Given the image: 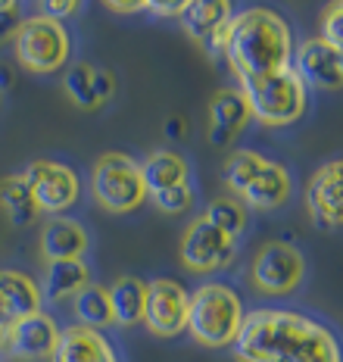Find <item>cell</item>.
Returning <instances> with one entry per match:
<instances>
[{
	"instance_id": "27",
	"label": "cell",
	"mask_w": 343,
	"mask_h": 362,
	"mask_svg": "<svg viewBox=\"0 0 343 362\" xmlns=\"http://www.w3.org/2000/svg\"><path fill=\"white\" fill-rule=\"evenodd\" d=\"M265 156L259 153V150H234V153L225 160V169H222V178H225L231 197H234L237 191H241L243 185L253 178V172L263 165Z\"/></svg>"
},
{
	"instance_id": "9",
	"label": "cell",
	"mask_w": 343,
	"mask_h": 362,
	"mask_svg": "<svg viewBox=\"0 0 343 362\" xmlns=\"http://www.w3.org/2000/svg\"><path fill=\"white\" fill-rule=\"evenodd\" d=\"M32 200L38 206V213H50V216H63L66 209H72L78 203L81 194V181L76 175V169L56 160H35L22 172Z\"/></svg>"
},
{
	"instance_id": "38",
	"label": "cell",
	"mask_w": 343,
	"mask_h": 362,
	"mask_svg": "<svg viewBox=\"0 0 343 362\" xmlns=\"http://www.w3.org/2000/svg\"><path fill=\"white\" fill-rule=\"evenodd\" d=\"M340 69H343V54H340Z\"/></svg>"
},
{
	"instance_id": "23",
	"label": "cell",
	"mask_w": 343,
	"mask_h": 362,
	"mask_svg": "<svg viewBox=\"0 0 343 362\" xmlns=\"http://www.w3.org/2000/svg\"><path fill=\"white\" fill-rule=\"evenodd\" d=\"M0 206H4L6 218L16 228H25V225H32L38 218V206H35L32 191H28L22 175H6L0 181Z\"/></svg>"
},
{
	"instance_id": "37",
	"label": "cell",
	"mask_w": 343,
	"mask_h": 362,
	"mask_svg": "<svg viewBox=\"0 0 343 362\" xmlns=\"http://www.w3.org/2000/svg\"><path fill=\"white\" fill-rule=\"evenodd\" d=\"M6 88H13V72L6 66H0V90H6Z\"/></svg>"
},
{
	"instance_id": "29",
	"label": "cell",
	"mask_w": 343,
	"mask_h": 362,
	"mask_svg": "<svg viewBox=\"0 0 343 362\" xmlns=\"http://www.w3.org/2000/svg\"><path fill=\"white\" fill-rule=\"evenodd\" d=\"M322 41L331 44L337 54H343V0L340 4H331L325 10V16H322Z\"/></svg>"
},
{
	"instance_id": "18",
	"label": "cell",
	"mask_w": 343,
	"mask_h": 362,
	"mask_svg": "<svg viewBox=\"0 0 343 362\" xmlns=\"http://www.w3.org/2000/svg\"><path fill=\"white\" fill-rule=\"evenodd\" d=\"M178 19H181L184 32H188L200 47H206V44L228 25L231 4L228 0H184V13Z\"/></svg>"
},
{
	"instance_id": "34",
	"label": "cell",
	"mask_w": 343,
	"mask_h": 362,
	"mask_svg": "<svg viewBox=\"0 0 343 362\" xmlns=\"http://www.w3.org/2000/svg\"><path fill=\"white\" fill-rule=\"evenodd\" d=\"M109 10L113 13H140V10H147V0H109Z\"/></svg>"
},
{
	"instance_id": "14",
	"label": "cell",
	"mask_w": 343,
	"mask_h": 362,
	"mask_svg": "<svg viewBox=\"0 0 343 362\" xmlns=\"http://www.w3.org/2000/svg\"><path fill=\"white\" fill-rule=\"evenodd\" d=\"M59 331L56 322L50 319L47 313L38 315H28V319H19L16 325L6 331V344L4 353L16 359H44V356H54L56 344H59Z\"/></svg>"
},
{
	"instance_id": "32",
	"label": "cell",
	"mask_w": 343,
	"mask_h": 362,
	"mask_svg": "<svg viewBox=\"0 0 343 362\" xmlns=\"http://www.w3.org/2000/svg\"><path fill=\"white\" fill-rule=\"evenodd\" d=\"M44 16H50V19H56V22H63V19H69V16H76L78 13V0H44Z\"/></svg>"
},
{
	"instance_id": "35",
	"label": "cell",
	"mask_w": 343,
	"mask_h": 362,
	"mask_svg": "<svg viewBox=\"0 0 343 362\" xmlns=\"http://www.w3.org/2000/svg\"><path fill=\"white\" fill-rule=\"evenodd\" d=\"M13 325H16V319H13V313L6 309L4 297H0V350H4V344H6V331H10Z\"/></svg>"
},
{
	"instance_id": "7",
	"label": "cell",
	"mask_w": 343,
	"mask_h": 362,
	"mask_svg": "<svg viewBox=\"0 0 343 362\" xmlns=\"http://www.w3.org/2000/svg\"><path fill=\"white\" fill-rule=\"evenodd\" d=\"M306 256L290 240H265L250 262L253 288L265 297H287L303 284Z\"/></svg>"
},
{
	"instance_id": "28",
	"label": "cell",
	"mask_w": 343,
	"mask_h": 362,
	"mask_svg": "<svg viewBox=\"0 0 343 362\" xmlns=\"http://www.w3.org/2000/svg\"><path fill=\"white\" fill-rule=\"evenodd\" d=\"M150 200L162 209V213L172 216V213H188V209L193 206V200H197V194H193L191 181H184V185H172V187H166V191L150 194Z\"/></svg>"
},
{
	"instance_id": "20",
	"label": "cell",
	"mask_w": 343,
	"mask_h": 362,
	"mask_svg": "<svg viewBox=\"0 0 343 362\" xmlns=\"http://www.w3.org/2000/svg\"><path fill=\"white\" fill-rule=\"evenodd\" d=\"M0 297H4L6 309L13 313V319H28V315L41 313V284L32 281V275L19 269H0Z\"/></svg>"
},
{
	"instance_id": "12",
	"label": "cell",
	"mask_w": 343,
	"mask_h": 362,
	"mask_svg": "<svg viewBox=\"0 0 343 362\" xmlns=\"http://www.w3.org/2000/svg\"><path fill=\"white\" fill-rule=\"evenodd\" d=\"M290 69L303 78L306 88H322V90H340L343 88V69L340 54L322 37H309L300 47H294V63Z\"/></svg>"
},
{
	"instance_id": "13",
	"label": "cell",
	"mask_w": 343,
	"mask_h": 362,
	"mask_svg": "<svg viewBox=\"0 0 343 362\" xmlns=\"http://www.w3.org/2000/svg\"><path fill=\"white\" fill-rule=\"evenodd\" d=\"M290 194H294V178H290L287 165H281V163H275V160L265 156L263 165L253 172V178L234 194V197L241 200L247 209L268 213V209L284 206V203L290 200Z\"/></svg>"
},
{
	"instance_id": "21",
	"label": "cell",
	"mask_w": 343,
	"mask_h": 362,
	"mask_svg": "<svg viewBox=\"0 0 343 362\" xmlns=\"http://www.w3.org/2000/svg\"><path fill=\"white\" fill-rule=\"evenodd\" d=\"M109 306H113V325L131 328L144 322V306H147V281L140 278H119L107 288Z\"/></svg>"
},
{
	"instance_id": "25",
	"label": "cell",
	"mask_w": 343,
	"mask_h": 362,
	"mask_svg": "<svg viewBox=\"0 0 343 362\" xmlns=\"http://www.w3.org/2000/svg\"><path fill=\"white\" fill-rule=\"evenodd\" d=\"M206 222L215 225V228L222 231V235L228 238H241L243 231H247V206H243L237 197H231V194H225V197H215L210 206H206Z\"/></svg>"
},
{
	"instance_id": "6",
	"label": "cell",
	"mask_w": 343,
	"mask_h": 362,
	"mask_svg": "<svg viewBox=\"0 0 343 362\" xmlns=\"http://www.w3.org/2000/svg\"><path fill=\"white\" fill-rule=\"evenodd\" d=\"M13 54H16L22 69L35 75H50L69 63L72 37L63 22L38 13L32 19H22L19 32L13 37Z\"/></svg>"
},
{
	"instance_id": "26",
	"label": "cell",
	"mask_w": 343,
	"mask_h": 362,
	"mask_svg": "<svg viewBox=\"0 0 343 362\" xmlns=\"http://www.w3.org/2000/svg\"><path fill=\"white\" fill-rule=\"evenodd\" d=\"M91 78H94V69L88 63L69 66L66 75H63V90L69 94V100L76 103V107H81V110H97V107H100V103H97V97H94Z\"/></svg>"
},
{
	"instance_id": "4",
	"label": "cell",
	"mask_w": 343,
	"mask_h": 362,
	"mask_svg": "<svg viewBox=\"0 0 343 362\" xmlns=\"http://www.w3.org/2000/svg\"><path fill=\"white\" fill-rule=\"evenodd\" d=\"M250 103V116L265 128H287L300 122L309 107V88L294 69L265 75V78L237 81Z\"/></svg>"
},
{
	"instance_id": "3",
	"label": "cell",
	"mask_w": 343,
	"mask_h": 362,
	"mask_svg": "<svg viewBox=\"0 0 343 362\" xmlns=\"http://www.w3.org/2000/svg\"><path fill=\"white\" fill-rule=\"evenodd\" d=\"M243 319H247V309H243L241 293L231 284L206 281L191 293L188 334L200 346H210V350L234 346L237 334L243 328Z\"/></svg>"
},
{
	"instance_id": "15",
	"label": "cell",
	"mask_w": 343,
	"mask_h": 362,
	"mask_svg": "<svg viewBox=\"0 0 343 362\" xmlns=\"http://www.w3.org/2000/svg\"><path fill=\"white\" fill-rule=\"evenodd\" d=\"M250 103L241 88H219L210 100V144L231 147L250 122Z\"/></svg>"
},
{
	"instance_id": "10",
	"label": "cell",
	"mask_w": 343,
	"mask_h": 362,
	"mask_svg": "<svg viewBox=\"0 0 343 362\" xmlns=\"http://www.w3.org/2000/svg\"><path fill=\"white\" fill-rule=\"evenodd\" d=\"M188 309L191 293L175 278H156L147 281V306H144V325L156 337H175L188 331Z\"/></svg>"
},
{
	"instance_id": "1",
	"label": "cell",
	"mask_w": 343,
	"mask_h": 362,
	"mask_svg": "<svg viewBox=\"0 0 343 362\" xmlns=\"http://www.w3.org/2000/svg\"><path fill=\"white\" fill-rule=\"evenodd\" d=\"M237 362H343L331 325L294 309H253L234 341Z\"/></svg>"
},
{
	"instance_id": "17",
	"label": "cell",
	"mask_w": 343,
	"mask_h": 362,
	"mask_svg": "<svg viewBox=\"0 0 343 362\" xmlns=\"http://www.w3.org/2000/svg\"><path fill=\"white\" fill-rule=\"evenodd\" d=\"M88 244H91V238H88L85 225L76 222V218L54 216L41 228L38 250L44 262H63V259H85Z\"/></svg>"
},
{
	"instance_id": "33",
	"label": "cell",
	"mask_w": 343,
	"mask_h": 362,
	"mask_svg": "<svg viewBox=\"0 0 343 362\" xmlns=\"http://www.w3.org/2000/svg\"><path fill=\"white\" fill-rule=\"evenodd\" d=\"M147 10L162 19H178L184 13V0H147Z\"/></svg>"
},
{
	"instance_id": "36",
	"label": "cell",
	"mask_w": 343,
	"mask_h": 362,
	"mask_svg": "<svg viewBox=\"0 0 343 362\" xmlns=\"http://www.w3.org/2000/svg\"><path fill=\"white\" fill-rule=\"evenodd\" d=\"M166 134L169 138H184V134H188V122H184V119H178V116H172L169 122H166Z\"/></svg>"
},
{
	"instance_id": "24",
	"label": "cell",
	"mask_w": 343,
	"mask_h": 362,
	"mask_svg": "<svg viewBox=\"0 0 343 362\" xmlns=\"http://www.w3.org/2000/svg\"><path fill=\"white\" fill-rule=\"evenodd\" d=\"M72 303H76L72 309H76V315H78V325L94 328V331L113 325V306H109V293H107L103 284L91 281L76 300H72Z\"/></svg>"
},
{
	"instance_id": "8",
	"label": "cell",
	"mask_w": 343,
	"mask_h": 362,
	"mask_svg": "<svg viewBox=\"0 0 343 362\" xmlns=\"http://www.w3.org/2000/svg\"><path fill=\"white\" fill-rule=\"evenodd\" d=\"M178 256H181V266L193 272V275H215V272H225L228 266H234L237 240L222 235L215 225L206 222V216H200L184 228Z\"/></svg>"
},
{
	"instance_id": "11",
	"label": "cell",
	"mask_w": 343,
	"mask_h": 362,
	"mask_svg": "<svg viewBox=\"0 0 343 362\" xmlns=\"http://www.w3.org/2000/svg\"><path fill=\"white\" fill-rule=\"evenodd\" d=\"M306 209L315 228H343V160H331L315 169L306 187Z\"/></svg>"
},
{
	"instance_id": "22",
	"label": "cell",
	"mask_w": 343,
	"mask_h": 362,
	"mask_svg": "<svg viewBox=\"0 0 343 362\" xmlns=\"http://www.w3.org/2000/svg\"><path fill=\"white\" fill-rule=\"evenodd\" d=\"M140 175H144L147 191H166L172 185H184L191 181V165L175 150H153L144 163H140Z\"/></svg>"
},
{
	"instance_id": "30",
	"label": "cell",
	"mask_w": 343,
	"mask_h": 362,
	"mask_svg": "<svg viewBox=\"0 0 343 362\" xmlns=\"http://www.w3.org/2000/svg\"><path fill=\"white\" fill-rule=\"evenodd\" d=\"M22 25V10L16 0H0V44L13 41Z\"/></svg>"
},
{
	"instance_id": "19",
	"label": "cell",
	"mask_w": 343,
	"mask_h": 362,
	"mask_svg": "<svg viewBox=\"0 0 343 362\" xmlns=\"http://www.w3.org/2000/svg\"><path fill=\"white\" fill-rule=\"evenodd\" d=\"M91 284V269L85 259H63V262H44L41 278V297L54 300H76L81 291Z\"/></svg>"
},
{
	"instance_id": "2",
	"label": "cell",
	"mask_w": 343,
	"mask_h": 362,
	"mask_svg": "<svg viewBox=\"0 0 343 362\" xmlns=\"http://www.w3.org/2000/svg\"><path fill=\"white\" fill-rule=\"evenodd\" d=\"M225 63L237 81L265 78L284 72L294 63V32L290 22L275 10L250 6L231 13L225 28Z\"/></svg>"
},
{
	"instance_id": "16",
	"label": "cell",
	"mask_w": 343,
	"mask_h": 362,
	"mask_svg": "<svg viewBox=\"0 0 343 362\" xmlns=\"http://www.w3.org/2000/svg\"><path fill=\"white\" fill-rule=\"evenodd\" d=\"M50 359L54 362H119V353L103 331L69 325L59 331V344Z\"/></svg>"
},
{
	"instance_id": "5",
	"label": "cell",
	"mask_w": 343,
	"mask_h": 362,
	"mask_svg": "<svg viewBox=\"0 0 343 362\" xmlns=\"http://www.w3.org/2000/svg\"><path fill=\"white\" fill-rule=\"evenodd\" d=\"M91 194L107 213H134L150 200L140 163L125 153H103L91 169Z\"/></svg>"
},
{
	"instance_id": "31",
	"label": "cell",
	"mask_w": 343,
	"mask_h": 362,
	"mask_svg": "<svg viewBox=\"0 0 343 362\" xmlns=\"http://www.w3.org/2000/svg\"><path fill=\"white\" fill-rule=\"evenodd\" d=\"M91 85H94V97H97V103H107L109 97L116 94V75H113V72H107V69H94Z\"/></svg>"
}]
</instances>
